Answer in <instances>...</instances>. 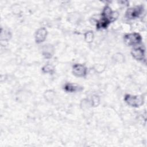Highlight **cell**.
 Listing matches in <instances>:
<instances>
[{"instance_id":"cell-1","label":"cell","mask_w":147,"mask_h":147,"mask_svg":"<svg viewBox=\"0 0 147 147\" xmlns=\"http://www.w3.org/2000/svg\"><path fill=\"white\" fill-rule=\"evenodd\" d=\"M118 16V13L112 11L109 6H105L102 11L100 20L96 24L97 29L106 28L111 22L114 21L117 18Z\"/></svg>"},{"instance_id":"cell-2","label":"cell","mask_w":147,"mask_h":147,"mask_svg":"<svg viewBox=\"0 0 147 147\" xmlns=\"http://www.w3.org/2000/svg\"><path fill=\"white\" fill-rule=\"evenodd\" d=\"M124 99L129 105L135 107L141 106L144 103V99L141 96H135L126 94L125 96Z\"/></svg>"},{"instance_id":"cell-3","label":"cell","mask_w":147,"mask_h":147,"mask_svg":"<svg viewBox=\"0 0 147 147\" xmlns=\"http://www.w3.org/2000/svg\"><path fill=\"white\" fill-rule=\"evenodd\" d=\"M142 41L141 36L137 33L127 34L124 36V41L127 45H135Z\"/></svg>"},{"instance_id":"cell-4","label":"cell","mask_w":147,"mask_h":147,"mask_svg":"<svg viewBox=\"0 0 147 147\" xmlns=\"http://www.w3.org/2000/svg\"><path fill=\"white\" fill-rule=\"evenodd\" d=\"M144 8L142 6H136L129 9L126 13V17L129 19H135L143 13Z\"/></svg>"},{"instance_id":"cell-5","label":"cell","mask_w":147,"mask_h":147,"mask_svg":"<svg viewBox=\"0 0 147 147\" xmlns=\"http://www.w3.org/2000/svg\"><path fill=\"white\" fill-rule=\"evenodd\" d=\"M72 72L76 76L83 77L87 74V68L83 65L75 64L72 67Z\"/></svg>"},{"instance_id":"cell-6","label":"cell","mask_w":147,"mask_h":147,"mask_svg":"<svg viewBox=\"0 0 147 147\" xmlns=\"http://www.w3.org/2000/svg\"><path fill=\"white\" fill-rule=\"evenodd\" d=\"M47 35V31L45 28H41L37 30L35 35V40L37 43H40L43 42Z\"/></svg>"},{"instance_id":"cell-7","label":"cell","mask_w":147,"mask_h":147,"mask_svg":"<svg viewBox=\"0 0 147 147\" xmlns=\"http://www.w3.org/2000/svg\"><path fill=\"white\" fill-rule=\"evenodd\" d=\"M131 53L133 57L137 60H143L145 59V50L142 48H137L133 49Z\"/></svg>"},{"instance_id":"cell-8","label":"cell","mask_w":147,"mask_h":147,"mask_svg":"<svg viewBox=\"0 0 147 147\" xmlns=\"http://www.w3.org/2000/svg\"><path fill=\"white\" fill-rule=\"evenodd\" d=\"M64 90L67 92H73L76 91H79L82 90V87L78 85L72 83H67L64 86Z\"/></svg>"},{"instance_id":"cell-9","label":"cell","mask_w":147,"mask_h":147,"mask_svg":"<svg viewBox=\"0 0 147 147\" xmlns=\"http://www.w3.org/2000/svg\"><path fill=\"white\" fill-rule=\"evenodd\" d=\"M53 52V49L51 45H45L43 48V55L45 58L49 59L52 56Z\"/></svg>"},{"instance_id":"cell-10","label":"cell","mask_w":147,"mask_h":147,"mask_svg":"<svg viewBox=\"0 0 147 147\" xmlns=\"http://www.w3.org/2000/svg\"><path fill=\"white\" fill-rule=\"evenodd\" d=\"M84 37H85L86 41L87 42H91L94 38V34H93L92 32L89 31V32H86L84 34Z\"/></svg>"},{"instance_id":"cell-11","label":"cell","mask_w":147,"mask_h":147,"mask_svg":"<svg viewBox=\"0 0 147 147\" xmlns=\"http://www.w3.org/2000/svg\"><path fill=\"white\" fill-rule=\"evenodd\" d=\"M42 70L44 73H52L53 71V67L50 64H47L42 67Z\"/></svg>"},{"instance_id":"cell-12","label":"cell","mask_w":147,"mask_h":147,"mask_svg":"<svg viewBox=\"0 0 147 147\" xmlns=\"http://www.w3.org/2000/svg\"><path fill=\"white\" fill-rule=\"evenodd\" d=\"M99 99L97 96H93L92 98V105L94 106H96L99 104Z\"/></svg>"}]
</instances>
